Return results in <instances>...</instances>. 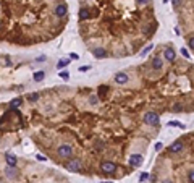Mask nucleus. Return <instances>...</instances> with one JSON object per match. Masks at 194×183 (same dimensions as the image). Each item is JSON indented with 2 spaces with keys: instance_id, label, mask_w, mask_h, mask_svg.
Returning a JSON list of instances; mask_svg holds the SVG:
<instances>
[{
  "instance_id": "f704fd0d",
  "label": "nucleus",
  "mask_w": 194,
  "mask_h": 183,
  "mask_svg": "<svg viewBox=\"0 0 194 183\" xmlns=\"http://www.w3.org/2000/svg\"><path fill=\"white\" fill-rule=\"evenodd\" d=\"M36 157H37V160H45V157H44V156H42V154H37Z\"/></svg>"
},
{
  "instance_id": "f257e3e1",
  "label": "nucleus",
  "mask_w": 194,
  "mask_h": 183,
  "mask_svg": "<svg viewBox=\"0 0 194 183\" xmlns=\"http://www.w3.org/2000/svg\"><path fill=\"white\" fill-rule=\"evenodd\" d=\"M71 154H73V148H71L70 144H62V146H58V149H57V156L62 159H70Z\"/></svg>"
},
{
  "instance_id": "ddd939ff",
  "label": "nucleus",
  "mask_w": 194,
  "mask_h": 183,
  "mask_svg": "<svg viewBox=\"0 0 194 183\" xmlns=\"http://www.w3.org/2000/svg\"><path fill=\"white\" fill-rule=\"evenodd\" d=\"M91 18V11H89V8L87 7H83L79 10V20L81 21H86V20H89Z\"/></svg>"
},
{
  "instance_id": "393cba45",
  "label": "nucleus",
  "mask_w": 194,
  "mask_h": 183,
  "mask_svg": "<svg viewBox=\"0 0 194 183\" xmlns=\"http://www.w3.org/2000/svg\"><path fill=\"white\" fill-rule=\"evenodd\" d=\"M170 126H179V128H184V125H181L179 122H170Z\"/></svg>"
},
{
  "instance_id": "4c0bfd02",
  "label": "nucleus",
  "mask_w": 194,
  "mask_h": 183,
  "mask_svg": "<svg viewBox=\"0 0 194 183\" xmlns=\"http://www.w3.org/2000/svg\"><path fill=\"white\" fill-rule=\"evenodd\" d=\"M0 26H2V23H0Z\"/></svg>"
},
{
  "instance_id": "20e7f679",
  "label": "nucleus",
  "mask_w": 194,
  "mask_h": 183,
  "mask_svg": "<svg viewBox=\"0 0 194 183\" xmlns=\"http://www.w3.org/2000/svg\"><path fill=\"white\" fill-rule=\"evenodd\" d=\"M100 170L104 173H113L117 170V164L110 162V160H104V162L100 164Z\"/></svg>"
},
{
  "instance_id": "39448f33",
  "label": "nucleus",
  "mask_w": 194,
  "mask_h": 183,
  "mask_svg": "<svg viewBox=\"0 0 194 183\" xmlns=\"http://www.w3.org/2000/svg\"><path fill=\"white\" fill-rule=\"evenodd\" d=\"M55 15L58 16V18H65V16L68 15V5L65 2H60L58 5L55 7Z\"/></svg>"
},
{
  "instance_id": "7c9ffc66",
  "label": "nucleus",
  "mask_w": 194,
  "mask_h": 183,
  "mask_svg": "<svg viewBox=\"0 0 194 183\" xmlns=\"http://www.w3.org/2000/svg\"><path fill=\"white\" fill-rule=\"evenodd\" d=\"M136 2H138V3H139V5H146V3H147V2H150V0H136Z\"/></svg>"
},
{
  "instance_id": "a878e982",
  "label": "nucleus",
  "mask_w": 194,
  "mask_h": 183,
  "mask_svg": "<svg viewBox=\"0 0 194 183\" xmlns=\"http://www.w3.org/2000/svg\"><path fill=\"white\" fill-rule=\"evenodd\" d=\"M150 50H152V45H147V47H146V49L144 50H142V54H141V55H146V54H147V52H150Z\"/></svg>"
},
{
  "instance_id": "2eb2a0df",
  "label": "nucleus",
  "mask_w": 194,
  "mask_h": 183,
  "mask_svg": "<svg viewBox=\"0 0 194 183\" xmlns=\"http://www.w3.org/2000/svg\"><path fill=\"white\" fill-rule=\"evenodd\" d=\"M44 78H45V71H36V73L32 75V79H34V81H37V83H39V81H42Z\"/></svg>"
},
{
  "instance_id": "4468645a",
  "label": "nucleus",
  "mask_w": 194,
  "mask_h": 183,
  "mask_svg": "<svg viewBox=\"0 0 194 183\" xmlns=\"http://www.w3.org/2000/svg\"><path fill=\"white\" fill-rule=\"evenodd\" d=\"M5 175H7L8 178H15V177H18V170H16L15 167H7Z\"/></svg>"
},
{
  "instance_id": "2f4dec72",
  "label": "nucleus",
  "mask_w": 194,
  "mask_h": 183,
  "mask_svg": "<svg viewBox=\"0 0 194 183\" xmlns=\"http://www.w3.org/2000/svg\"><path fill=\"white\" fill-rule=\"evenodd\" d=\"M70 59L71 60H78L79 57H78V54H70Z\"/></svg>"
},
{
  "instance_id": "473e14b6",
  "label": "nucleus",
  "mask_w": 194,
  "mask_h": 183,
  "mask_svg": "<svg viewBox=\"0 0 194 183\" xmlns=\"http://www.w3.org/2000/svg\"><path fill=\"white\" fill-rule=\"evenodd\" d=\"M89 68L91 67H87V65H86V67H79V71H87Z\"/></svg>"
},
{
  "instance_id": "6e6552de",
  "label": "nucleus",
  "mask_w": 194,
  "mask_h": 183,
  "mask_svg": "<svg viewBox=\"0 0 194 183\" xmlns=\"http://www.w3.org/2000/svg\"><path fill=\"white\" fill-rule=\"evenodd\" d=\"M150 67L155 70V71H160V70L164 68V60H162V57H154L152 59V62H150Z\"/></svg>"
},
{
  "instance_id": "9d476101",
  "label": "nucleus",
  "mask_w": 194,
  "mask_h": 183,
  "mask_svg": "<svg viewBox=\"0 0 194 183\" xmlns=\"http://www.w3.org/2000/svg\"><path fill=\"white\" fill-rule=\"evenodd\" d=\"M92 54H94L95 59H107L109 57V52L105 49H102V47H97V49L92 50Z\"/></svg>"
},
{
  "instance_id": "c9c22d12",
  "label": "nucleus",
  "mask_w": 194,
  "mask_h": 183,
  "mask_svg": "<svg viewBox=\"0 0 194 183\" xmlns=\"http://www.w3.org/2000/svg\"><path fill=\"white\" fill-rule=\"evenodd\" d=\"M160 183H173L171 180H164V182H160Z\"/></svg>"
},
{
  "instance_id": "0eeeda50",
  "label": "nucleus",
  "mask_w": 194,
  "mask_h": 183,
  "mask_svg": "<svg viewBox=\"0 0 194 183\" xmlns=\"http://www.w3.org/2000/svg\"><path fill=\"white\" fill-rule=\"evenodd\" d=\"M142 165V156L141 154H133L131 157H129V167H141Z\"/></svg>"
},
{
  "instance_id": "aec40b11",
  "label": "nucleus",
  "mask_w": 194,
  "mask_h": 183,
  "mask_svg": "<svg viewBox=\"0 0 194 183\" xmlns=\"http://www.w3.org/2000/svg\"><path fill=\"white\" fill-rule=\"evenodd\" d=\"M89 102H91V104H92V105H95V104H97V102H99V97H97V96H95V94H92V96H91V97H89Z\"/></svg>"
},
{
  "instance_id": "c756f323",
  "label": "nucleus",
  "mask_w": 194,
  "mask_h": 183,
  "mask_svg": "<svg viewBox=\"0 0 194 183\" xmlns=\"http://www.w3.org/2000/svg\"><path fill=\"white\" fill-rule=\"evenodd\" d=\"M162 148H164V144H162V143H157V144H155V151H160Z\"/></svg>"
},
{
  "instance_id": "4be33fe9",
  "label": "nucleus",
  "mask_w": 194,
  "mask_h": 183,
  "mask_svg": "<svg viewBox=\"0 0 194 183\" xmlns=\"http://www.w3.org/2000/svg\"><path fill=\"white\" fill-rule=\"evenodd\" d=\"M150 175L149 173H141V177H139V182L142 183V182H146V180H147V178H149Z\"/></svg>"
},
{
  "instance_id": "412c9836",
  "label": "nucleus",
  "mask_w": 194,
  "mask_h": 183,
  "mask_svg": "<svg viewBox=\"0 0 194 183\" xmlns=\"http://www.w3.org/2000/svg\"><path fill=\"white\" fill-rule=\"evenodd\" d=\"M68 65V60H60L58 63H57V68H65Z\"/></svg>"
},
{
  "instance_id": "c85d7f7f",
  "label": "nucleus",
  "mask_w": 194,
  "mask_h": 183,
  "mask_svg": "<svg viewBox=\"0 0 194 183\" xmlns=\"http://www.w3.org/2000/svg\"><path fill=\"white\" fill-rule=\"evenodd\" d=\"M3 62H5V63L8 65V67H10V65H11V60H10V57H3Z\"/></svg>"
},
{
  "instance_id": "a211bd4d",
  "label": "nucleus",
  "mask_w": 194,
  "mask_h": 183,
  "mask_svg": "<svg viewBox=\"0 0 194 183\" xmlns=\"http://www.w3.org/2000/svg\"><path fill=\"white\" fill-rule=\"evenodd\" d=\"M97 91H99V94H100V96H105V92L109 91V86L102 84V86H99V89H97Z\"/></svg>"
},
{
  "instance_id": "f3484780",
  "label": "nucleus",
  "mask_w": 194,
  "mask_h": 183,
  "mask_svg": "<svg viewBox=\"0 0 194 183\" xmlns=\"http://www.w3.org/2000/svg\"><path fill=\"white\" fill-rule=\"evenodd\" d=\"M183 110H184L183 104H179V102H176V104L173 105V112H176V114H179V112H183Z\"/></svg>"
},
{
  "instance_id": "e433bc0d",
  "label": "nucleus",
  "mask_w": 194,
  "mask_h": 183,
  "mask_svg": "<svg viewBox=\"0 0 194 183\" xmlns=\"http://www.w3.org/2000/svg\"><path fill=\"white\" fill-rule=\"evenodd\" d=\"M102 183H112V182H102Z\"/></svg>"
},
{
  "instance_id": "dca6fc26",
  "label": "nucleus",
  "mask_w": 194,
  "mask_h": 183,
  "mask_svg": "<svg viewBox=\"0 0 194 183\" xmlns=\"http://www.w3.org/2000/svg\"><path fill=\"white\" fill-rule=\"evenodd\" d=\"M21 102H23V99L21 97H16V99H13L10 102V109H16L18 105H21Z\"/></svg>"
},
{
  "instance_id": "bb28decb",
  "label": "nucleus",
  "mask_w": 194,
  "mask_h": 183,
  "mask_svg": "<svg viewBox=\"0 0 194 183\" xmlns=\"http://www.w3.org/2000/svg\"><path fill=\"white\" fill-rule=\"evenodd\" d=\"M60 76H62L63 79H68V78H70V75L66 73V71H62V73H60Z\"/></svg>"
},
{
  "instance_id": "f03ea898",
  "label": "nucleus",
  "mask_w": 194,
  "mask_h": 183,
  "mask_svg": "<svg viewBox=\"0 0 194 183\" xmlns=\"http://www.w3.org/2000/svg\"><path fill=\"white\" fill-rule=\"evenodd\" d=\"M144 122L147 125H150V126H157V125L160 123V117H159V114H155V112H147V114L144 115Z\"/></svg>"
},
{
  "instance_id": "72a5a7b5",
  "label": "nucleus",
  "mask_w": 194,
  "mask_h": 183,
  "mask_svg": "<svg viewBox=\"0 0 194 183\" xmlns=\"http://www.w3.org/2000/svg\"><path fill=\"white\" fill-rule=\"evenodd\" d=\"M181 54H183L184 57H189V54H188V50L184 49V47H183V49H181Z\"/></svg>"
},
{
  "instance_id": "6ab92c4d",
  "label": "nucleus",
  "mask_w": 194,
  "mask_h": 183,
  "mask_svg": "<svg viewBox=\"0 0 194 183\" xmlns=\"http://www.w3.org/2000/svg\"><path fill=\"white\" fill-rule=\"evenodd\" d=\"M37 99H39V94H37V92H34V94H28V100H29V102H36Z\"/></svg>"
},
{
  "instance_id": "9b49d317",
  "label": "nucleus",
  "mask_w": 194,
  "mask_h": 183,
  "mask_svg": "<svg viewBox=\"0 0 194 183\" xmlns=\"http://www.w3.org/2000/svg\"><path fill=\"white\" fill-rule=\"evenodd\" d=\"M164 57H165V60H168V62H175L176 54H175V50L171 49V47H167V49L164 50Z\"/></svg>"
},
{
  "instance_id": "423d86ee",
  "label": "nucleus",
  "mask_w": 194,
  "mask_h": 183,
  "mask_svg": "<svg viewBox=\"0 0 194 183\" xmlns=\"http://www.w3.org/2000/svg\"><path fill=\"white\" fill-rule=\"evenodd\" d=\"M183 148H184L183 141H181V139H176L175 143H171L168 146V152L170 154H176V152H179V151H183Z\"/></svg>"
},
{
  "instance_id": "cd10ccee",
  "label": "nucleus",
  "mask_w": 194,
  "mask_h": 183,
  "mask_svg": "<svg viewBox=\"0 0 194 183\" xmlns=\"http://www.w3.org/2000/svg\"><path fill=\"white\" fill-rule=\"evenodd\" d=\"M171 3H173V8H178V7H179V3H181V0H173Z\"/></svg>"
},
{
  "instance_id": "5701e85b",
  "label": "nucleus",
  "mask_w": 194,
  "mask_h": 183,
  "mask_svg": "<svg viewBox=\"0 0 194 183\" xmlns=\"http://www.w3.org/2000/svg\"><path fill=\"white\" fill-rule=\"evenodd\" d=\"M188 45H189V49H193V50H194V36L188 39Z\"/></svg>"
},
{
  "instance_id": "7ed1b4c3",
  "label": "nucleus",
  "mask_w": 194,
  "mask_h": 183,
  "mask_svg": "<svg viewBox=\"0 0 194 183\" xmlns=\"http://www.w3.org/2000/svg\"><path fill=\"white\" fill-rule=\"evenodd\" d=\"M65 167H66V170H70V172H81L83 170V162H81V159H71Z\"/></svg>"
},
{
  "instance_id": "b1692460",
  "label": "nucleus",
  "mask_w": 194,
  "mask_h": 183,
  "mask_svg": "<svg viewBox=\"0 0 194 183\" xmlns=\"http://www.w3.org/2000/svg\"><path fill=\"white\" fill-rule=\"evenodd\" d=\"M188 180H189V183H194V170H191L188 173Z\"/></svg>"
},
{
  "instance_id": "1a4fd4ad",
  "label": "nucleus",
  "mask_w": 194,
  "mask_h": 183,
  "mask_svg": "<svg viewBox=\"0 0 194 183\" xmlns=\"http://www.w3.org/2000/svg\"><path fill=\"white\" fill-rule=\"evenodd\" d=\"M115 83H118V84H126L129 81V78H128V75L126 73H123V71H120V73H117L115 75Z\"/></svg>"
},
{
  "instance_id": "f8f14e48",
  "label": "nucleus",
  "mask_w": 194,
  "mask_h": 183,
  "mask_svg": "<svg viewBox=\"0 0 194 183\" xmlns=\"http://www.w3.org/2000/svg\"><path fill=\"white\" fill-rule=\"evenodd\" d=\"M5 162L8 167H15L16 164H18V159H16V156H13V154H7L5 156Z\"/></svg>"
}]
</instances>
